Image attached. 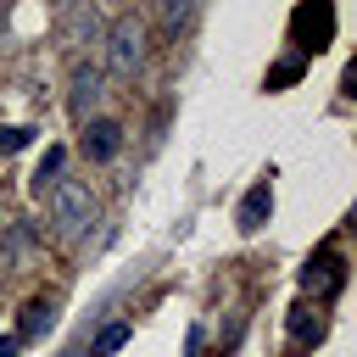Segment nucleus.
I'll use <instances>...</instances> for the list:
<instances>
[{"mask_svg": "<svg viewBox=\"0 0 357 357\" xmlns=\"http://www.w3.org/2000/svg\"><path fill=\"white\" fill-rule=\"evenodd\" d=\"M117 145H123V128H117L112 117H89V128H84V156H89V162H112Z\"/></svg>", "mask_w": 357, "mask_h": 357, "instance_id": "nucleus-6", "label": "nucleus"}, {"mask_svg": "<svg viewBox=\"0 0 357 357\" xmlns=\"http://www.w3.org/2000/svg\"><path fill=\"white\" fill-rule=\"evenodd\" d=\"M61 162H67V151H45V162L33 167V190H39V195H45V190L61 178Z\"/></svg>", "mask_w": 357, "mask_h": 357, "instance_id": "nucleus-13", "label": "nucleus"}, {"mask_svg": "<svg viewBox=\"0 0 357 357\" xmlns=\"http://www.w3.org/2000/svg\"><path fill=\"white\" fill-rule=\"evenodd\" d=\"M28 139H33V128H28V123H6V128H0V156H17Z\"/></svg>", "mask_w": 357, "mask_h": 357, "instance_id": "nucleus-14", "label": "nucleus"}, {"mask_svg": "<svg viewBox=\"0 0 357 357\" xmlns=\"http://www.w3.org/2000/svg\"><path fill=\"white\" fill-rule=\"evenodd\" d=\"M67 45H84V39H95V6H73V17H67Z\"/></svg>", "mask_w": 357, "mask_h": 357, "instance_id": "nucleus-10", "label": "nucleus"}, {"mask_svg": "<svg viewBox=\"0 0 357 357\" xmlns=\"http://www.w3.org/2000/svg\"><path fill=\"white\" fill-rule=\"evenodd\" d=\"M296 78H301V56H290V61L268 67V89H284V84H296Z\"/></svg>", "mask_w": 357, "mask_h": 357, "instance_id": "nucleus-15", "label": "nucleus"}, {"mask_svg": "<svg viewBox=\"0 0 357 357\" xmlns=\"http://www.w3.org/2000/svg\"><path fill=\"white\" fill-rule=\"evenodd\" d=\"M95 100H100V67H78V73H73V112L89 117Z\"/></svg>", "mask_w": 357, "mask_h": 357, "instance_id": "nucleus-9", "label": "nucleus"}, {"mask_svg": "<svg viewBox=\"0 0 357 357\" xmlns=\"http://www.w3.org/2000/svg\"><path fill=\"white\" fill-rule=\"evenodd\" d=\"M268 218H273V178H257V184L245 190V201H240L234 223H240V234H257Z\"/></svg>", "mask_w": 357, "mask_h": 357, "instance_id": "nucleus-5", "label": "nucleus"}, {"mask_svg": "<svg viewBox=\"0 0 357 357\" xmlns=\"http://www.w3.org/2000/svg\"><path fill=\"white\" fill-rule=\"evenodd\" d=\"M284 329H290V340H296V346L324 340V312H318V301H312V307H307V301H296V307H290V318H284Z\"/></svg>", "mask_w": 357, "mask_h": 357, "instance_id": "nucleus-7", "label": "nucleus"}, {"mask_svg": "<svg viewBox=\"0 0 357 357\" xmlns=\"http://www.w3.org/2000/svg\"><path fill=\"white\" fill-rule=\"evenodd\" d=\"M50 324H56V301H45V296H33V301L22 307V324H17L11 335H17V340H39V335H45Z\"/></svg>", "mask_w": 357, "mask_h": 357, "instance_id": "nucleus-8", "label": "nucleus"}, {"mask_svg": "<svg viewBox=\"0 0 357 357\" xmlns=\"http://www.w3.org/2000/svg\"><path fill=\"white\" fill-rule=\"evenodd\" d=\"M0 6H6V0H0Z\"/></svg>", "mask_w": 357, "mask_h": 357, "instance_id": "nucleus-17", "label": "nucleus"}, {"mask_svg": "<svg viewBox=\"0 0 357 357\" xmlns=\"http://www.w3.org/2000/svg\"><path fill=\"white\" fill-rule=\"evenodd\" d=\"M50 218H56L61 234H84V229L95 223V195H89V184L56 178V184H50Z\"/></svg>", "mask_w": 357, "mask_h": 357, "instance_id": "nucleus-1", "label": "nucleus"}, {"mask_svg": "<svg viewBox=\"0 0 357 357\" xmlns=\"http://www.w3.org/2000/svg\"><path fill=\"white\" fill-rule=\"evenodd\" d=\"M106 67L123 73V78H134L145 67V22L139 17H117L106 28Z\"/></svg>", "mask_w": 357, "mask_h": 357, "instance_id": "nucleus-2", "label": "nucleus"}, {"mask_svg": "<svg viewBox=\"0 0 357 357\" xmlns=\"http://www.w3.org/2000/svg\"><path fill=\"white\" fill-rule=\"evenodd\" d=\"M156 6H162V28L167 33L190 28V17H195V0H156Z\"/></svg>", "mask_w": 357, "mask_h": 357, "instance_id": "nucleus-12", "label": "nucleus"}, {"mask_svg": "<svg viewBox=\"0 0 357 357\" xmlns=\"http://www.w3.org/2000/svg\"><path fill=\"white\" fill-rule=\"evenodd\" d=\"M128 335H134L128 324H106V329L95 335V346H89V357H112V351H123V346H128Z\"/></svg>", "mask_w": 357, "mask_h": 357, "instance_id": "nucleus-11", "label": "nucleus"}, {"mask_svg": "<svg viewBox=\"0 0 357 357\" xmlns=\"http://www.w3.org/2000/svg\"><path fill=\"white\" fill-rule=\"evenodd\" d=\"M340 284H346V262H340V251H335V245H329V251H318V257L301 268V290H307L312 301H329Z\"/></svg>", "mask_w": 357, "mask_h": 357, "instance_id": "nucleus-4", "label": "nucleus"}, {"mask_svg": "<svg viewBox=\"0 0 357 357\" xmlns=\"http://www.w3.org/2000/svg\"><path fill=\"white\" fill-rule=\"evenodd\" d=\"M17 351H22V340L17 335H0V357H17Z\"/></svg>", "mask_w": 357, "mask_h": 357, "instance_id": "nucleus-16", "label": "nucleus"}, {"mask_svg": "<svg viewBox=\"0 0 357 357\" xmlns=\"http://www.w3.org/2000/svg\"><path fill=\"white\" fill-rule=\"evenodd\" d=\"M290 39H296L301 56L329 50V39H335V6H329V0H301L296 17H290Z\"/></svg>", "mask_w": 357, "mask_h": 357, "instance_id": "nucleus-3", "label": "nucleus"}]
</instances>
